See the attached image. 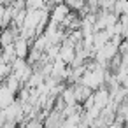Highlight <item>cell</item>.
I'll list each match as a JSON object with an SVG mask.
<instances>
[{"label":"cell","mask_w":128,"mask_h":128,"mask_svg":"<svg viewBox=\"0 0 128 128\" xmlns=\"http://www.w3.org/2000/svg\"><path fill=\"white\" fill-rule=\"evenodd\" d=\"M72 9L65 4V2H60V4H54L53 9H51V18H49V23H54V25H63V21L70 16Z\"/></svg>","instance_id":"cell-1"},{"label":"cell","mask_w":128,"mask_h":128,"mask_svg":"<svg viewBox=\"0 0 128 128\" xmlns=\"http://www.w3.org/2000/svg\"><path fill=\"white\" fill-rule=\"evenodd\" d=\"M12 102H16V93L6 84V81L0 82V109L9 107Z\"/></svg>","instance_id":"cell-2"},{"label":"cell","mask_w":128,"mask_h":128,"mask_svg":"<svg viewBox=\"0 0 128 128\" xmlns=\"http://www.w3.org/2000/svg\"><path fill=\"white\" fill-rule=\"evenodd\" d=\"M30 42L32 40H28V39H25L23 35H18L16 37V40H14V49H16V56L18 58H28V54H30Z\"/></svg>","instance_id":"cell-3"},{"label":"cell","mask_w":128,"mask_h":128,"mask_svg":"<svg viewBox=\"0 0 128 128\" xmlns=\"http://www.w3.org/2000/svg\"><path fill=\"white\" fill-rule=\"evenodd\" d=\"M65 4L76 12H82L86 9V0H65Z\"/></svg>","instance_id":"cell-4"},{"label":"cell","mask_w":128,"mask_h":128,"mask_svg":"<svg viewBox=\"0 0 128 128\" xmlns=\"http://www.w3.org/2000/svg\"><path fill=\"white\" fill-rule=\"evenodd\" d=\"M9 74H12V63H7V62L0 60V82L6 81Z\"/></svg>","instance_id":"cell-5"},{"label":"cell","mask_w":128,"mask_h":128,"mask_svg":"<svg viewBox=\"0 0 128 128\" xmlns=\"http://www.w3.org/2000/svg\"><path fill=\"white\" fill-rule=\"evenodd\" d=\"M2 128H18V123H14V121H6Z\"/></svg>","instance_id":"cell-6"}]
</instances>
